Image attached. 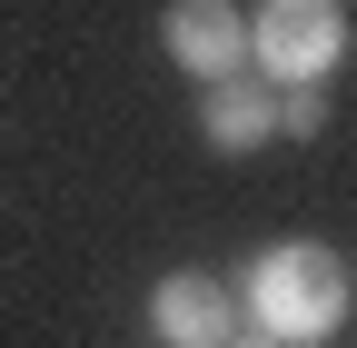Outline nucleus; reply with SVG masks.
I'll return each instance as SVG.
<instances>
[{
  "label": "nucleus",
  "instance_id": "5",
  "mask_svg": "<svg viewBox=\"0 0 357 348\" xmlns=\"http://www.w3.org/2000/svg\"><path fill=\"white\" fill-rule=\"evenodd\" d=\"M199 140L218 150V159H248V150H268L278 140V90L248 70V80H229V90H208L199 100Z\"/></svg>",
  "mask_w": 357,
  "mask_h": 348
},
{
  "label": "nucleus",
  "instance_id": "3",
  "mask_svg": "<svg viewBox=\"0 0 357 348\" xmlns=\"http://www.w3.org/2000/svg\"><path fill=\"white\" fill-rule=\"evenodd\" d=\"M159 50L199 80V90H229V80H248V10L238 0H169L159 10Z\"/></svg>",
  "mask_w": 357,
  "mask_h": 348
},
{
  "label": "nucleus",
  "instance_id": "2",
  "mask_svg": "<svg viewBox=\"0 0 357 348\" xmlns=\"http://www.w3.org/2000/svg\"><path fill=\"white\" fill-rule=\"evenodd\" d=\"M248 60L268 90H318L347 60V10L337 0H258L248 10Z\"/></svg>",
  "mask_w": 357,
  "mask_h": 348
},
{
  "label": "nucleus",
  "instance_id": "7",
  "mask_svg": "<svg viewBox=\"0 0 357 348\" xmlns=\"http://www.w3.org/2000/svg\"><path fill=\"white\" fill-rule=\"evenodd\" d=\"M229 348H278V338H258V328H248V338H229Z\"/></svg>",
  "mask_w": 357,
  "mask_h": 348
},
{
  "label": "nucleus",
  "instance_id": "6",
  "mask_svg": "<svg viewBox=\"0 0 357 348\" xmlns=\"http://www.w3.org/2000/svg\"><path fill=\"white\" fill-rule=\"evenodd\" d=\"M328 129V100L318 90H278V140H318Z\"/></svg>",
  "mask_w": 357,
  "mask_h": 348
},
{
  "label": "nucleus",
  "instance_id": "4",
  "mask_svg": "<svg viewBox=\"0 0 357 348\" xmlns=\"http://www.w3.org/2000/svg\"><path fill=\"white\" fill-rule=\"evenodd\" d=\"M149 338L159 348H229L238 338V298L218 289L208 269H169L149 289Z\"/></svg>",
  "mask_w": 357,
  "mask_h": 348
},
{
  "label": "nucleus",
  "instance_id": "1",
  "mask_svg": "<svg viewBox=\"0 0 357 348\" xmlns=\"http://www.w3.org/2000/svg\"><path fill=\"white\" fill-rule=\"evenodd\" d=\"M347 309H357V279H347V259L328 239H278L238 279V319L258 338H278V348H328L347 328Z\"/></svg>",
  "mask_w": 357,
  "mask_h": 348
}]
</instances>
